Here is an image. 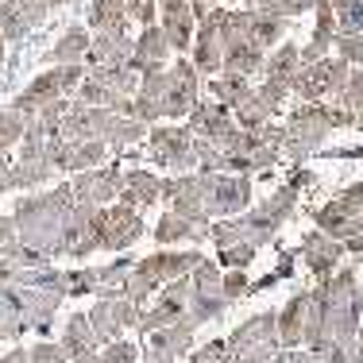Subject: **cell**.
<instances>
[{
	"label": "cell",
	"instance_id": "obj_1",
	"mask_svg": "<svg viewBox=\"0 0 363 363\" xmlns=\"http://www.w3.org/2000/svg\"><path fill=\"white\" fill-rule=\"evenodd\" d=\"M309 182V170H298L290 182H282L263 205H255L252 213H240V217H228V220H217L205 228V240H213L217 247H232V244H247V247H263L279 236V228L290 220L294 205H298L301 189Z\"/></svg>",
	"mask_w": 363,
	"mask_h": 363
},
{
	"label": "cell",
	"instance_id": "obj_2",
	"mask_svg": "<svg viewBox=\"0 0 363 363\" xmlns=\"http://www.w3.org/2000/svg\"><path fill=\"white\" fill-rule=\"evenodd\" d=\"M201 101V74L189 58H174V66L140 77V89L132 93V120L159 124V120L189 116V108Z\"/></svg>",
	"mask_w": 363,
	"mask_h": 363
},
{
	"label": "cell",
	"instance_id": "obj_3",
	"mask_svg": "<svg viewBox=\"0 0 363 363\" xmlns=\"http://www.w3.org/2000/svg\"><path fill=\"white\" fill-rule=\"evenodd\" d=\"M74 209V194L70 186H58L50 194H35V197H23L12 213V224H16V240L31 252H39L43 259H55L62 255V228H66V217Z\"/></svg>",
	"mask_w": 363,
	"mask_h": 363
},
{
	"label": "cell",
	"instance_id": "obj_4",
	"mask_svg": "<svg viewBox=\"0 0 363 363\" xmlns=\"http://www.w3.org/2000/svg\"><path fill=\"white\" fill-rule=\"evenodd\" d=\"M201 259H205V252H174V247H162V252L135 259L124 279V298L135 301V306H147V298H155L159 286H167L174 279H186Z\"/></svg>",
	"mask_w": 363,
	"mask_h": 363
},
{
	"label": "cell",
	"instance_id": "obj_5",
	"mask_svg": "<svg viewBox=\"0 0 363 363\" xmlns=\"http://www.w3.org/2000/svg\"><path fill=\"white\" fill-rule=\"evenodd\" d=\"M333 128H352V116L336 105H321V101L298 105L290 112V120L282 124V155L306 159V155H313L317 147L328 140Z\"/></svg>",
	"mask_w": 363,
	"mask_h": 363
},
{
	"label": "cell",
	"instance_id": "obj_6",
	"mask_svg": "<svg viewBox=\"0 0 363 363\" xmlns=\"http://www.w3.org/2000/svg\"><path fill=\"white\" fill-rule=\"evenodd\" d=\"M220 267L217 259H201V263L194 267V271L186 274L189 279V306H186V321L194 325H209L224 317V309H228V301H224L220 294Z\"/></svg>",
	"mask_w": 363,
	"mask_h": 363
},
{
	"label": "cell",
	"instance_id": "obj_7",
	"mask_svg": "<svg viewBox=\"0 0 363 363\" xmlns=\"http://www.w3.org/2000/svg\"><path fill=\"white\" fill-rule=\"evenodd\" d=\"M82 77H85L82 62H74V66H47V70H43L35 82H31L28 89L12 101V108L23 112V116L31 120L43 105H50V101H58V97H70L77 85H82Z\"/></svg>",
	"mask_w": 363,
	"mask_h": 363
},
{
	"label": "cell",
	"instance_id": "obj_8",
	"mask_svg": "<svg viewBox=\"0 0 363 363\" xmlns=\"http://www.w3.org/2000/svg\"><path fill=\"white\" fill-rule=\"evenodd\" d=\"M147 151H151V162L167 167L170 174H189V170H197L194 132H189L186 124H159V128H147Z\"/></svg>",
	"mask_w": 363,
	"mask_h": 363
},
{
	"label": "cell",
	"instance_id": "obj_9",
	"mask_svg": "<svg viewBox=\"0 0 363 363\" xmlns=\"http://www.w3.org/2000/svg\"><path fill=\"white\" fill-rule=\"evenodd\" d=\"M352 66H344L340 58H317V62L301 66L298 77H294L290 93H298L301 105H313V101H325V97H336L348 77Z\"/></svg>",
	"mask_w": 363,
	"mask_h": 363
},
{
	"label": "cell",
	"instance_id": "obj_10",
	"mask_svg": "<svg viewBox=\"0 0 363 363\" xmlns=\"http://www.w3.org/2000/svg\"><path fill=\"white\" fill-rule=\"evenodd\" d=\"M359 213H363V182L340 189L333 201L321 205V209L313 213V220H317V232H325V236H333V240H340V244H344V240L352 236V228H356Z\"/></svg>",
	"mask_w": 363,
	"mask_h": 363
},
{
	"label": "cell",
	"instance_id": "obj_11",
	"mask_svg": "<svg viewBox=\"0 0 363 363\" xmlns=\"http://www.w3.org/2000/svg\"><path fill=\"white\" fill-rule=\"evenodd\" d=\"M252 205V178L247 174H213L209 194H205V217H240Z\"/></svg>",
	"mask_w": 363,
	"mask_h": 363
},
{
	"label": "cell",
	"instance_id": "obj_12",
	"mask_svg": "<svg viewBox=\"0 0 363 363\" xmlns=\"http://www.w3.org/2000/svg\"><path fill=\"white\" fill-rule=\"evenodd\" d=\"M140 309L143 306H135V301H128V298H97L85 317H89V328H93V336H97V344H112V340H120L128 328H135Z\"/></svg>",
	"mask_w": 363,
	"mask_h": 363
},
{
	"label": "cell",
	"instance_id": "obj_13",
	"mask_svg": "<svg viewBox=\"0 0 363 363\" xmlns=\"http://www.w3.org/2000/svg\"><path fill=\"white\" fill-rule=\"evenodd\" d=\"M143 240V217L128 205H105L101 209V252H128Z\"/></svg>",
	"mask_w": 363,
	"mask_h": 363
},
{
	"label": "cell",
	"instance_id": "obj_14",
	"mask_svg": "<svg viewBox=\"0 0 363 363\" xmlns=\"http://www.w3.org/2000/svg\"><path fill=\"white\" fill-rule=\"evenodd\" d=\"M120 178H124V167H120V162H112V167H108V162H105V167L82 170V174L70 182V194H74V201H85V205L105 209V205L116 201Z\"/></svg>",
	"mask_w": 363,
	"mask_h": 363
},
{
	"label": "cell",
	"instance_id": "obj_15",
	"mask_svg": "<svg viewBox=\"0 0 363 363\" xmlns=\"http://www.w3.org/2000/svg\"><path fill=\"white\" fill-rule=\"evenodd\" d=\"M232 356H244V352H279V328H274V313H255L247 321H240L224 336Z\"/></svg>",
	"mask_w": 363,
	"mask_h": 363
},
{
	"label": "cell",
	"instance_id": "obj_16",
	"mask_svg": "<svg viewBox=\"0 0 363 363\" xmlns=\"http://www.w3.org/2000/svg\"><path fill=\"white\" fill-rule=\"evenodd\" d=\"M189 132L197 135V140H209L217 143L220 151L228 147V140L236 135V120H232V112L217 105V101H197L194 108H189Z\"/></svg>",
	"mask_w": 363,
	"mask_h": 363
},
{
	"label": "cell",
	"instance_id": "obj_17",
	"mask_svg": "<svg viewBox=\"0 0 363 363\" xmlns=\"http://www.w3.org/2000/svg\"><path fill=\"white\" fill-rule=\"evenodd\" d=\"M286 31H290V20L279 16V8H244V39L263 55L279 47L286 39Z\"/></svg>",
	"mask_w": 363,
	"mask_h": 363
},
{
	"label": "cell",
	"instance_id": "obj_18",
	"mask_svg": "<svg viewBox=\"0 0 363 363\" xmlns=\"http://www.w3.org/2000/svg\"><path fill=\"white\" fill-rule=\"evenodd\" d=\"M170 43L167 35H162V28L159 23H151V28H143L140 31V39H135V50H132V70L140 74V77H151V74H159V70H167L170 66Z\"/></svg>",
	"mask_w": 363,
	"mask_h": 363
},
{
	"label": "cell",
	"instance_id": "obj_19",
	"mask_svg": "<svg viewBox=\"0 0 363 363\" xmlns=\"http://www.w3.org/2000/svg\"><path fill=\"white\" fill-rule=\"evenodd\" d=\"M135 39L132 35H116V31H93L89 35V50H85L82 66L97 70V66H128L132 62Z\"/></svg>",
	"mask_w": 363,
	"mask_h": 363
},
{
	"label": "cell",
	"instance_id": "obj_20",
	"mask_svg": "<svg viewBox=\"0 0 363 363\" xmlns=\"http://www.w3.org/2000/svg\"><path fill=\"white\" fill-rule=\"evenodd\" d=\"M50 16V8L43 0H12V4H0V35L4 43L23 39L31 28H39Z\"/></svg>",
	"mask_w": 363,
	"mask_h": 363
},
{
	"label": "cell",
	"instance_id": "obj_21",
	"mask_svg": "<svg viewBox=\"0 0 363 363\" xmlns=\"http://www.w3.org/2000/svg\"><path fill=\"white\" fill-rule=\"evenodd\" d=\"M298 252H301V263H306L309 271L317 274V279H328V274H333L336 267H340V259H344V244L313 228L306 240H301Z\"/></svg>",
	"mask_w": 363,
	"mask_h": 363
},
{
	"label": "cell",
	"instance_id": "obj_22",
	"mask_svg": "<svg viewBox=\"0 0 363 363\" xmlns=\"http://www.w3.org/2000/svg\"><path fill=\"white\" fill-rule=\"evenodd\" d=\"M194 336H197V325L194 321H174V325H162V328H155L151 336H147V352H159V356H167V359H186L189 352H194Z\"/></svg>",
	"mask_w": 363,
	"mask_h": 363
},
{
	"label": "cell",
	"instance_id": "obj_23",
	"mask_svg": "<svg viewBox=\"0 0 363 363\" xmlns=\"http://www.w3.org/2000/svg\"><path fill=\"white\" fill-rule=\"evenodd\" d=\"M159 182H162V178H155L151 170H143V167H140V170H124L116 201L128 205V209H135V213L151 209V205L159 201Z\"/></svg>",
	"mask_w": 363,
	"mask_h": 363
},
{
	"label": "cell",
	"instance_id": "obj_24",
	"mask_svg": "<svg viewBox=\"0 0 363 363\" xmlns=\"http://www.w3.org/2000/svg\"><path fill=\"white\" fill-rule=\"evenodd\" d=\"M306 313H309V290L294 294L286 306L274 313L279 328V348H301V333H306Z\"/></svg>",
	"mask_w": 363,
	"mask_h": 363
},
{
	"label": "cell",
	"instance_id": "obj_25",
	"mask_svg": "<svg viewBox=\"0 0 363 363\" xmlns=\"http://www.w3.org/2000/svg\"><path fill=\"white\" fill-rule=\"evenodd\" d=\"M16 294H20V309H23V321H28V328H47L50 317L58 313V306H62V294H50V290H23L16 286Z\"/></svg>",
	"mask_w": 363,
	"mask_h": 363
},
{
	"label": "cell",
	"instance_id": "obj_26",
	"mask_svg": "<svg viewBox=\"0 0 363 363\" xmlns=\"http://www.w3.org/2000/svg\"><path fill=\"white\" fill-rule=\"evenodd\" d=\"M298 70H301V47L298 43H286L282 39L279 47L267 55V62H263V77L267 82H279V85H294V77H298Z\"/></svg>",
	"mask_w": 363,
	"mask_h": 363
},
{
	"label": "cell",
	"instance_id": "obj_27",
	"mask_svg": "<svg viewBox=\"0 0 363 363\" xmlns=\"http://www.w3.org/2000/svg\"><path fill=\"white\" fill-rule=\"evenodd\" d=\"M85 50H89V28H82V23H74V28H66L58 43L43 55V62L47 66H74L85 58Z\"/></svg>",
	"mask_w": 363,
	"mask_h": 363
},
{
	"label": "cell",
	"instance_id": "obj_28",
	"mask_svg": "<svg viewBox=\"0 0 363 363\" xmlns=\"http://www.w3.org/2000/svg\"><path fill=\"white\" fill-rule=\"evenodd\" d=\"M209 228V224H205ZM205 228L201 224H194V220H186V217H178V213H162L159 224H155V240H159L162 247H174V244H205Z\"/></svg>",
	"mask_w": 363,
	"mask_h": 363
},
{
	"label": "cell",
	"instance_id": "obj_29",
	"mask_svg": "<svg viewBox=\"0 0 363 363\" xmlns=\"http://www.w3.org/2000/svg\"><path fill=\"white\" fill-rule=\"evenodd\" d=\"M263 62H267V55L259 47H252V43H232L228 50H224V58H220V74H240V77H263Z\"/></svg>",
	"mask_w": 363,
	"mask_h": 363
},
{
	"label": "cell",
	"instance_id": "obj_30",
	"mask_svg": "<svg viewBox=\"0 0 363 363\" xmlns=\"http://www.w3.org/2000/svg\"><path fill=\"white\" fill-rule=\"evenodd\" d=\"M85 28H89V31H116V35H128L132 20H128V12H124L120 0H89Z\"/></svg>",
	"mask_w": 363,
	"mask_h": 363
},
{
	"label": "cell",
	"instance_id": "obj_31",
	"mask_svg": "<svg viewBox=\"0 0 363 363\" xmlns=\"http://www.w3.org/2000/svg\"><path fill=\"white\" fill-rule=\"evenodd\" d=\"M50 174H55L50 159L16 162V167H8V174L0 178V194H12V189H28V186H43V182H50Z\"/></svg>",
	"mask_w": 363,
	"mask_h": 363
},
{
	"label": "cell",
	"instance_id": "obj_32",
	"mask_svg": "<svg viewBox=\"0 0 363 363\" xmlns=\"http://www.w3.org/2000/svg\"><path fill=\"white\" fill-rule=\"evenodd\" d=\"M209 93H213L217 105L236 112L247 97H252V85H247V77H240V74H213L209 77Z\"/></svg>",
	"mask_w": 363,
	"mask_h": 363
},
{
	"label": "cell",
	"instance_id": "obj_33",
	"mask_svg": "<svg viewBox=\"0 0 363 363\" xmlns=\"http://www.w3.org/2000/svg\"><path fill=\"white\" fill-rule=\"evenodd\" d=\"M66 348V356H85V352H97L101 344H97V336H93V328H89V317L85 313H70V321H66L62 328V340H58Z\"/></svg>",
	"mask_w": 363,
	"mask_h": 363
},
{
	"label": "cell",
	"instance_id": "obj_34",
	"mask_svg": "<svg viewBox=\"0 0 363 363\" xmlns=\"http://www.w3.org/2000/svg\"><path fill=\"white\" fill-rule=\"evenodd\" d=\"M143 135H147V124H140V120H132V116H112L105 135H101V143H105L108 151H128V147L140 143Z\"/></svg>",
	"mask_w": 363,
	"mask_h": 363
},
{
	"label": "cell",
	"instance_id": "obj_35",
	"mask_svg": "<svg viewBox=\"0 0 363 363\" xmlns=\"http://www.w3.org/2000/svg\"><path fill=\"white\" fill-rule=\"evenodd\" d=\"M336 108H344L352 116V128H356V116L363 112V70H348L340 93H336Z\"/></svg>",
	"mask_w": 363,
	"mask_h": 363
},
{
	"label": "cell",
	"instance_id": "obj_36",
	"mask_svg": "<svg viewBox=\"0 0 363 363\" xmlns=\"http://www.w3.org/2000/svg\"><path fill=\"white\" fill-rule=\"evenodd\" d=\"M23 128H28V116H23V112H16V108L0 112V155H8L23 140Z\"/></svg>",
	"mask_w": 363,
	"mask_h": 363
},
{
	"label": "cell",
	"instance_id": "obj_37",
	"mask_svg": "<svg viewBox=\"0 0 363 363\" xmlns=\"http://www.w3.org/2000/svg\"><path fill=\"white\" fill-rule=\"evenodd\" d=\"M336 16V35H356L363 31V0H348V4L333 8Z\"/></svg>",
	"mask_w": 363,
	"mask_h": 363
},
{
	"label": "cell",
	"instance_id": "obj_38",
	"mask_svg": "<svg viewBox=\"0 0 363 363\" xmlns=\"http://www.w3.org/2000/svg\"><path fill=\"white\" fill-rule=\"evenodd\" d=\"M135 359H140V344L124 340V336L97 348V363H135Z\"/></svg>",
	"mask_w": 363,
	"mask_h": 363
},
{
	"label": "cell",
	"instance_id": "obj_39",
	"mask_svg": "<svg viewBox=\"0 0 363 363\" xmlns=\"http://www.w3.org/2000/svg\"><path fill=\"white\" fill-rule=\"evenodd\" d=\"M336 58H340L344 66H352V70H363V31L356 35H336Z\"/></svg>",
	"mask_w": 363,
	"mask_h": 363
},
{
	"label": "cell",
	"instance_id": "obj_40",
	"mask_svg": "<svg viewBox=\"0 0 363 363\" xmlns=\"http://www.w3.org/2000/svg\"><path fill=\"white\" fill-rule=\"evenodd\" d=\"M82 294H97V267L66 271V298H82Z\"/></svg>",
	"mask_w": 363,
	"mask_h": 363
},
{
	"label": "cell",
	"instance_id": "obj_41",
	"mask_svg": "<svg viewBox=\"0 0 363 363\" xmlns=\"http://www.w3.org/2000/svg\"><path fill=\"white\" fill-rule=\"evenodd\" d=\"M220 294H224V301H240L244 294H252V282H247V271H224L220 274Z\"/></svg>",
	"mask_w": 363,
	"mask_h": 363
},
{
	"label": "cell",
	"instance_id": "obj_42",
	"mask_svg": "<svg viewBox=\"0 0 363 363\" xmlns=\"http://www.w3.org/2000/svg\"><path fill=\"white\" fill-rule=\"evenodd\" d=\"M28 363H70V356L58 340H39L28 348Z\"/></svg>",
	"mask_w": 363,
	"mask_h": 363
},
{
	"label": "cell",
	"instance_id": "obj_43",
	"mask_svg": "<svg viewBox=\"0 0 363 363\" xmlns=\"http://www.w3.org/2000/svg\"><path fill=\"white\" fill-rule=\"evenodd\" d=\"M313 4H317V0H279V16L294 20V16H306Z\"/></svg>",
	"mask_w": 363,
	"mask_h": 363
},
{
	"label": "cell",
	"instance_id": "obj_44",
	"mask_svg": "<svg viewBox=\"0 0 363 363\" xmlns=\"http://www.w3.org/2000/svg\"><path fill=\"white\" fill-rule=\"evenodd\" d=\"M271 363H309V352L306 348H279L271 356Z\"/></svg>",
	"mask_w": 363,
	"mask_h": 363
},
{
	"label": "cell",
	"instance_id": "obj_45",
	"mask_svg": "<svg viewBox=\"0 0 363 363\" xmlns=\"http://www.w3.org/2000/svg\"><path fill=\"white\" fill-rule=\"evenodd\" d=\"M344 252H352V255H363V213H359L356 228H352V236L344 240Z\"/></svg>",
	"mask_w": 363,
	"mask_h": 363
},
{
	"label": "cell",
	"instance_id": "obj_46",
	"mask_svg": "<svg viewBox=\"0 0 363 363\" xmlns=\"http://www.w3.org/2000/svg\"><path fill=\"white\" fill-rule=\"evenodd\" d=\"M274 352H244V356H232L228 363H271Z\"/></svg>",
	"mask_w": 363,
	"mask_h": 363
},
{
	"label": "cell",
	"instance_id": "obj_47",
	"mask_svg": "<svg viewBox=\"0 0 363 363\" xmlns=\"http://www.w3.org/2000/svg\"><path fill=\"white\" fill-rule=\"evenodd\" d=\"M12 240H16V224H12V217H0V247L12 244Z\"/></svg>",
	"mask_w": 363,
	"mask_h": 363
},
{
	"label": "cell",
	"instance_id": "obj_48",
	"mask_svg": "<svg viewBox=\"0 0 363 363\" xmlns=\"http://www.w3.org/2000/svg\"><path fill=\"white\" fill-rule=\"evenodd\" d=\"M352 359L363 363V333H356V340H352Z\"/></svg>",
	"mask_w": 363,
	"mask_h": 363
},
{
	"label": "cell",
	"instance_id": "obj_49",
	"mask_svg": "<svg viewBox=\"0 0 363 363\" xmlns=\"http://www.w3.org/2000/svg\"><path fill=\"white\" fill-rule=\"evenodd\" d=\"M247 8H279V0H252Z\"/></svg>",
	"mask_w": 363,
	"mask_h": 363
},
{
	"label": "cell",
	"instance_id": "obj_50",
	"mask_svg": "<svg viewBox=\"0 0 363 363\" xmlns=\"http://www.w3.org/2000/svg\"><path fill=\"white\" fill-rule=\"evenodd\" d=\"M8 167H12V162H8V155H0V178L8 174Z\"/></svg>",
	"mask_w": 363,
	"mask_h": 363
},
{
	"label": "cell",
	"instance_id": "obj_51",
	"mask_svg": "<svg viewBox=\"0 0 363 363\" xmlns=\"http://www.w3.org/2000/svg\"><path fill=\"white\" fill-rule=\"evenodd\" d=\"M43 4H47V8H58V4H66V0H43Z\"/></svg>",
	"mask_w": 363,
	"mask_h": 363
},
{
	"label": "cell",
	"instance_id": "obj_52",
	"mask_svg": "<svg viewBox=\"0 0 363 363\" xmlns=\"http://www.w3.org/2000/svg\"><path fill=\"white\" fill-rule=\"evenodd\" d=\"M340 4H348V0H328V8H340Z\"/></svg>",
	"mask_w": 363,
	"mask_h": 363
},
{
	"label": "cell",
	"instance_id": "obj_53",
	"mask_svg": "<svg viewBox=\"0 0 363 363\" xmlns=\"http://www.w3.org/2000/svg\"><path fill=\"white\" fill-rule=\"evenodd\" d=\"M0 62H4V35H0Z\"/></svg>",
	"mask_w": 363,
	"mask_h": 363
},
{
	"label": "cell",
	"instance_id": "obj_54",
	"mask_svg": "<svg viewBox=\"0 0 363 363\" xmlns=\"http://www.w3.org/2000/svg\"><path fill=\"white\" fill-rule=\"evenodd\" d=\"M356 128H363V112H359V116H356Z\"/></svg>",
	"mask_w": 363,
	"mask_h": 363
},
{
	"label": "cell",
	"instance_id": "obj_55",
	"mask_svg": "<svg viewBox=\"0 0 363 363\" xmlns=\"http://www.w3.org/2000/svg\"><path fill=\"white\" fill-rule=\"evenodd\" d=\"M0 4H12V0H0Z\"/></svg>",
	"mask_w": 363,
	"mask_h": 363
}]
</instances>
